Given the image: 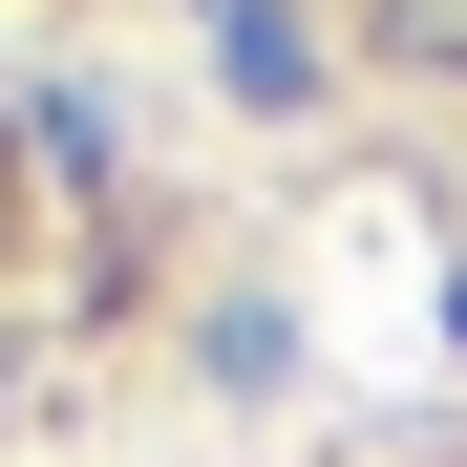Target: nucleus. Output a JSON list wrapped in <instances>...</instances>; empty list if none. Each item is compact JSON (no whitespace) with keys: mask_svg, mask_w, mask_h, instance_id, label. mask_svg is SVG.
<instances>
[{"mask_svg":"<svg viewBox=\"0 0 467 467\" xmlns=\"http://www.w3.org/2000/svg\"><path fill=\"white\" fill-rule=\"evenodd\" d=\"M213 43H234V86H255V107H297V86H319V43H297V0H213Z\"/></svg>","mask_w":467,"mask_h":467,"instance_id":"obj_1","label":"nucleus"}]
</instances>
